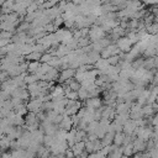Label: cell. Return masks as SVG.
Returning a JSON list of instances; mask_svg holds the SVG:
<instances>
[{"mask_svg":"<svg viewBox=\"0 0 158 158\" xmlns=\"http://www.w3.org/2000/svg\"><path fill=\"white\" fill-rule=\"evenodd\" d=\"M104 37H105V31H104V28H102L101 26L94 25V26L90 28V31H89V38H90V41H91L93 43L100 41V40L104 38Z\"/></svg>","mask_w":158,"mask_h":158,"instance_id":"obj_1","label":"cell"},{"mask_svg":"<svg viewBox=\"0 0 158 158\" xmlns=\"http://www.w3.org/2000/svg\"><path fill=\"white\" fill-rule=\"evenodd\" d=\"M116 44H117V47H118V49L122 52V53H128L131 49H132V47H133V43L130 41V38L126 36H123V37H120L118 40H117V42H116Z\"/></svg>","mask_w":158,"mask_h":158,"instance_id":"obj_2","label":"cell"},{"mask_svg":"<svg viewBox=\"0 0 158 158\" xmlns=\"http://www.w3.org/2000/svg\"><path fill=\"white\" fill-rule=\"evenodd\" d=\"M120 53H121V51L118 49L117 44H115V43H111L110 46H107L106 48H104V49L101 51L100 56H101V58H105V59H107V58H110V57H112V56H118Z\"/></svg>","mask_w":158,"mask_h":158,"instance_id":"obj_3","label":"cell"},{"mask_svg":"<svg viewBox=\"0 0 158 158\" xmlns=\"http://www.w3.org/2000/svg\"><path fill=\"white\" fill-rule=\"evenodd\" d=\"M75 73H77V69H73L70 67L67 68V69H63V70H60V74H59V78H58L57 81L59 84H64L69 79H73L75 77Z\"/></svg>","mask_w":158,"mask_h":158,"instance_id":"obj_4","label":"cell"},{"mask_svg":"<svg viewBox=\"0 0 158 158\" xmlns=\"http://www.w3.org/2000/svg\"><path fill=\"white\" fill-rule=\"evenodd\" d=\"M137 127H138L137 121H136V120H130L128 122H126V123L123 125L122 132H123L125 135H127V136H132V135L135 133V131H136Z\"/></svg>","mask_w":158,"mask_h":158,"instance_id":"obj_5","label":"cell"},{"mask_svg":"<svg viewBox=\"0 0 158 158\" xmlns=\"http://www.w3.org/2000/svg\"><path fill=\"white\" fill-rule=\"evenodd\" d=\"M84 102H85V106H86V107H90V109H94V110L100 109V107L102 106V104H104V101H102L101 98H99V96H96V98H90V99H88V100L84 101Z\"/></svg>","mask_w":158,"mask_h":158,"instance_id":"obj_6","label":"cell"},{"mask_svg":"<svg viewBox=\"0 0 158 158\" xmlns=\"http://www.w3.org/2000/svg\"><path fill=\"white\" fill-rule=\"evenodd\" d=\"M59 128L60 130H64V131H70L72 128H74V125H73V118L72 116H68V115H64L62 122L59 123Z\"/></svg>","mask_w":158,"mask_h":158,"instance_id":"obj_7","label":"cell"},{"mask_svg":"<svg viewBox=\"0 0 158 158\" xmlns=\"http://www.w3.org/2000/svg\"><path fill=\"white\" fill-rule=\"evenodd\" d=\"M72 149H73L75 157H79V156L85 151V142H84V141H81V142H77V143L72 147Z\"/></svg>","mask_w":158,"mask_h":158,"instance_id":"obj_8","label":"cell"},{"mask_svg":"<svg viewBox=\"0 0 158 158\" xmlns=\"http://www.w3.org/2000/svg\"><path fill=\"white\" fill-rule=\"evenodd\" d=\"M125 137H126V135H125L123 132H117V133L115 135V138H114V144H115V146H117V147L123 146Z\"/></svg>","mask_w":158,"mask_h":158,"instance_id":"obj_9","label":"cell"},{"mask_svg":"<svg viewBox=\"0 0 158 158\" xmlns=\"http://www.w3.org/2000/svg\"><path fill=\"white\" fill-rule=\"evenodd\" d=\"M142 112H143V116H144V117H152V116H154L156 110L153 109L152 105L147 104V105H144V106L142 107Z\"/></svg>","mask_w":158,"mask_h":158,"instance_id":"obj_10","label":"cell"},{"mask_svg":"<svg viewBox=\"0 0 158 158\" xmlns=\"http://www.w3.org/2000/svg\"><path fill=\"white\" fill-rule=\"evenodd\" d=\"M123 148V156H127V157H131L135 154V147H133V143H128L126 146H122Z\"/></svg>","mask_w":158,"mask_h":158,"instance_id":"obj_11","label":"cell"},{"mask_svg":"<svg viewBox=\"0 0 158 158\" xmlns=\"http://www.w3.org/2000/svg\"><path fill=\"white\" fill-rule=\"evenodd\" d=\"M42 56H43V53H41V52H32V53H30L28 56H26L25 58H26L28 62H33V60H41Z\"/></svg>","mask_w":158,"mask_h":158,"instance_id":"obj_12","label":"cell"},{"mask_svg":"<svg viewBox=\"0 0 158 158\" xmlns=\"http://www.w3.org/2000/svg\"><path fill=\"white\" fill-rule=\"evenodd\" d=\"M78 94H79V100H83V101H86L89 99V91L86 88L81 86L79 90H78Z\"/></svg>","mask_w":158,"mask_h":158,"instance_id":"obj_13","label":"cell"},{"mask_svg":"<svg viewBox=\"0 0 158 158\" xmlns=\"http://www.w3.org/2000/svg\"><path fill=\"white\" fill-rule=\"evenodd\" d=\"M107 60H109L110 65H118V63L121 62V57L120 56H112V57L107 58Z\"/></svg>","mask_w":158,"mask_h":158,"instance_id":"obj_14","label":"cell"},{"mask_svg":"<svg viewBox=\"0 0 158 158\" xmlns=\"http://www.w3.org/2000/svg\"><path fill=\"white\" fill-rule=\"evenodd\" d=\"M53 57H56V56H52L51 53H48V52H46V53H43V56H42V58H41V63H49L52 59H53Z\"/></svg>","mask_w":158,"mask_h":158,"instance_id":"obj_15","label":"cell"},{"mask_svg":"<svg viewBox=\"0 0 158 158\" xmlns=\"http://www.w3.org/2000/svg\"><path fill=\"white\" fill-rule=\"evenodd\" d=\"M65 98L69 99V100H79V94H78V91L70 90L69 93L65 94Z\"/></svg>","mask_w":158,"mask_h":158,"instance_id":"obj_16","label":"cell"},{"mask_svg":"<svg viewBox=\"0 0 158 158\" xmlns=\"http://www.w3.org/2000/svg\"><path fill=\"white\" fill-rule=\"evenodd\" d=\"M14 37L12 32H9V31H2L1 32V38H7V40H11Z\"/></svg>","mask_w":158,"mask_h":158,"instance_id":"obj_17","label":"cell"},{"mask_svg":"<svg viewBox=\"0 0 158 158\" xmlns=\"http://www.w3.org/2000/svg\"><path fill=\"white\" fill-rule=\"evenodd\" d=\"M64 156L67 157V158H77L75 157V154H74V152H73V149L72 148H68L67 151H65V153H64Z\"/></svg>","mask_w":158,"mask_h":158,"instance_id":"obj_18","label":"cell"},{"mask_svg":"<svg viewBox=\"0 0 158 158\" xmlns=\"http://www.w3.org/2000/svg\"><path fill=\"white\" fill-rule=\"evenodd\" d=\"M151 126H152V127L158 126V114L154 115V116H152V118H151Z\"/></svg>","mask_w":158,"mask_h":158,"instance_id":"obj_19","label":"cell"},{"mask_svg":"<svg viewBox=\"0 0 158 158\" xmlns=\"http://www.w3.org/2000/svg\"><path fill=\"white\" fill-rule=\"evenodd\" d=\"M142 2L146 5H158V0H142Z\"/></svg>","mask_w":158,"mask_h":158,"instance_id":"obj_20","label":"cell"},{"mask_svg":"<svg viewBox=\"0 0 158 158\" xmlns=\"http://www.w3.org/2000/svg\"><path fill=\"white\" fill-rule=\"evenodd\" d=\"M57 158H67L64 154H59V156H57Z\"/></svg>","mask_w":158,"mask_h":158,"instance_id":"obj_21","label":"cell"}]
</instances>
